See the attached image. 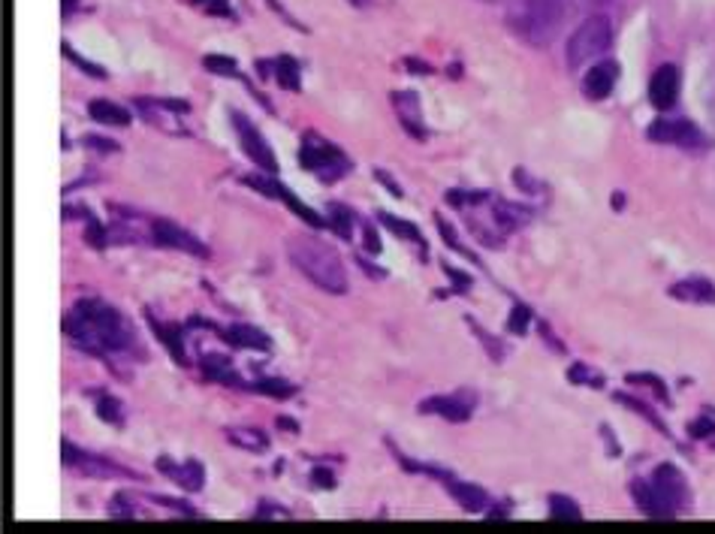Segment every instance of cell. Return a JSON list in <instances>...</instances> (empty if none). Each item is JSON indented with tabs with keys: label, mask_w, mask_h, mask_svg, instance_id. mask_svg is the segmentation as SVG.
Masks as SVG:
<instances>
[{
	"label": "cell",
	"mask_w": 715,
	"mask_h": 534,
	"mask_svg": "<svg viewBox=\"0 0 715 534\" xmlns=\"http://www.w3.org/2000/svg\"><path fill=\"white\" fill-rule=\"evenodd\" d=\"M64 335L73 341V348L94 356L136 351V330L131 320L103 299H79L64 318Z\"/></svg>",
	"instance_id": "obj_1"
},
{
	"label": "cell",
	"mask_w": 715,
	"mask_h": 534,
	"mask_svg": "<svg viewBox=\"0 0 715 534\" xmlns=\"http://www.w3.org/2000/svg\"><path fill=\"white\" fill-rule=\"evenodd\" d=\"M287 257L290 263L300 269L311 284H317L321 290L332 293V296H344L347 293V272L344 263L335 248H330L321 239H311V236H293L287 242Z\"/></svg>",
	"instance_id": "obj_2"
},
{
	"label": "cell",
	"mask_w": 715,
	"mask_h": 534,
	"mask_svg": "<svg viewBox=\"0 0 715 534\" xmlns=\"http://www.w3.org/2000/svg\"><path fill=\"white\" fill-rule=\"evenodd\" d=\"M564 13H568V0H522L516 31L531 46H550L555 34L562 31Z\"/></svg>",
	"instance_id": "obj_3"
},
{
	"label": "cell",
	"mask_w": 715,
	"mask_h": 534,
	"mask_svg": "<svg viewBox=\"0 0 715 534\" xmlns=\"http://www.w3.org/2000/svg\"><path fill=\"white\" fill-rule=\"evenodd\" d=\"M300 163L308 173H314L317 178H321V182H330V184L351 173V161H347V154L342 152V148L321 140L317 133L302 136Z\"/></svg>",
	"instance_id": "obj_4"
},
{
	"label": "cell",
	"mask_w": 715,
	"mask_h": 534,
	"mask_svg": "<svg viewBox=\"0 0 715 534\" xmlns=\"http://www.w3.org/2000/svg\"><path fill=\"white\" fill-rule=\"evenodd\" d=\"M613 46V25L607 16H592L571 34L568 39V67H583L585 61H594Z\"/></svg>",
	"instance_id": "obj_5"
},
{
	"label": "cell",
	"mask_w": 715,
	"mask_h": 534,
	"mask_svg": "<svg viewBox=\"0 0 715 534\" xmlns=\"http://www.w3.org/2000/svg\"><path fill=\"white\" fill-rule=\"evenodd\" d=\"M61 456H64V465L69 471L82 474V477H97V480H109V477H136L133 471L121 468V465H115L112 459L106 456H97V453H85L79 450L76 444L64 441L61 444Z\"/></svg>",
	"instance_id": "obj_6"
},
{
	"label": "cell",
	"mask_w": 715,
	"mask_h": 534,
	"mask_svg": "<svg viewBox=\"0 0 715 534\" xmlns=\"http://www.w3.org/2000/svg\"><path fill=\"white\" fill-rule=\"evenodd\" d=\"M230 118H233V127H236V133H238V142H242L245 154L257 163V170L275 175L278 161H275L269 142H266V136L257 131V124H251V118L242 115V112H230Z\"/></svg>",
	"instance_id": "obj_7"
},
{
	"label": "cell",
	"mask_w": 715,
	"mask_h": 534,
	"mask_svg": "<svg viewBox=\"0 0 715 534\" xmlns=\"http://www.w3.org/2000/svg\"><path fill=\"white\" fill-rule=\"evenodd\" d=\"M242 182H245L247 187H254L257 194L269 196V200H281V203H287V209H293L296 215L302 217V221H308L311 226H317V230H321V226H330V221H323L321 215L311 212V209H308V205H302L300 200H296V196L290 194V187H284L281 182H275V178H269V173H266V175H245Z\"/></svg>",
	"instance_id": "obj_8"
},
{
	"label": "cell",
	"mask_w": 715,
	"mask_h": 534,
	"mask_svg": "<svg viewBox=\"0 0 715 534\" xmlns=\"http://www.w3.org/2000/svg\"><path fill=\"white\" fill-rule=\"evenodd\" d=\"M649 483H652L655 492H658V496L664 498V504H668L673 513H679V510L689 508L691 492H689V483H685V474L677 468V465H658V468L652 471Z\"/></svg>",
	"instance_id": "obj_9"
},
{
	"label": "cell",
	"mask_w": 715,
	"mask_h": 534,
	"mask_svg": "<svg viewBox=\"0 0 715 534\" xmlns=\"http://www.w3.org/2000/svg\"><path fill=\"white\" fill-rule=\"evenodd\" d=\"M474 404H477V395L468 390L453 395H429V399L420 402V414H435V417H441L447 423H465L471 420Z\"/></svg>",
	"instance_id": "obj_10"
},
{
	"label": "cell",
	"mask_w": 715,
	"mask_h": 534,
	"mask_svg": "<svg viewBox=\"0 0 715 534\" xmlns=\"http://www.w3.org/2000/svg\"><path fill=\"white\" fill-rule=\"evenodd\" d=\"M152 239H154V245H161V248L184 251V254H194V257H208V248L196 239L194 233H187L184 226L166 221V217H154L152 221Z\"/></svg>",
	"instance_id": "obj_11"
},
{
	"label": "cell",
	"mask_w": 715,
	"mask_h": 534,
	"mask_svg": "<svg viewBox=\"0 0 715 534\" xmlns=\"http://www.w3.org/2000/svg\"><path fill=\"white\" fill-rule=\"evenodd\" d=\"M649 140L664 142V145H679V148H698L703 145L700 131L685 118H658L649 127Z\"/></svg>",
	"instance_id": "obj_12"
},
{
	"label": "cell",
	"mask_w": 715,
	"mask_h": 534,
	"mask_svg": "<svg viewBox=\"0 0 715 534\" xmlns=\"http://www.w3.org/2000/svg\"><path fill=\"white\" fill-rule=\"evenodd\" d=\"M677 97H679V70L673 64H664L649 79V103L655 109H661V112H668V109L677 106Z\"/></svg>",
	"instance_id": "obj_13"
},
{
	"label": "cell",
	"mask_w": 715,
	"mask_h": 534,
	"mask_svg": "<svg viewBox=\"0 0 715 534\" xmlns=\"http://www.w3.org/2000/svg\"><path fill=\"white\" fill-rule=\"evenodd\" d=\"M615 79H619V64L615 61L594 64L592 70L583 76V94L589 97V100H607L615 88Z\"/></svg>",
	"instance_id": "obj_14"
},
{
	"label": "cell",
	"mask_w": 715,
	"mask_h": 534,
	"mask_svg": "<svg viewBox=\"0 0 715 534\" xmlns=\"http://www.w3.org/2000/svg\"><path fill=\"white\" fill-rule=\"evenodd\" d=\"M393 106H395V112H399L402 127L414 136V140H426V136H429V131H426V124H423L420 97H416L414 91H395Z\"/></svg>",
	"instance_id": "obj_15"
},
{
	"label": "cell",
	"mask_w": 715,
	"mask_h": 534,
	"mask_svg": "<svg viewBox=\"0 0 715 534\" xmlns=\"http://www.w3.org/2000/svg\"><path fill=\"white\" fill-rule=\"evenodd\" d=\"M157 471H163L166 477H173L178 487L187 492H200L205 483V471L196 459H184V465H173L170 459H157Z\"/></svg>",
	"instance_id": "obj_16"
},
{
	"label": "cell",
	"mask_w": 715,
	"mask_h": 534,
	"mask_svg": "<svg viewBox=\"0 0 715 534\" xmlns=\"http://www.w3.org/2000/svg\"><path fill=\"white\" fill-rule=\"evenodd\" d=\"M631 498H634V504H637V510L640 513H647V517H652V519H670V517H677L668 504H664V498L655 492V487L649 480H634L631 483Z\"/></svg>",
	"instance_id": "obj_17"
},
{
	"label": "cell",
	"mask_w": 715,
	"mask_h": 534,
	"mask_svg": "<svg viewBox=\"0 0 715 534\" xmlns=\"http://www.w3.org/2000/svg\"><path fill=\"white\" fill-rule=\"evenodd\" d=\"M215 330L221 332L224 341L233 344V348H247V351H269L272 348L269 335H266L263 330H257V326L233 323V326H226V330H221V326H215Z\"/></svg>",
	"instance_id": "obj_18"
},
{
	"label": "cell",
	"mask_w": 715,
	"mask_h": 534,
	"mask_svg": "<svg viewBox=\"0 0 715 534\" xmlns=\"http://www.w3.org/2000/svg\"><path fill=\"white\" fill-rule=\"evenodd\" d=\"M444 489L450 492L456 501H459V508H462L465 513H483L486 508H489V496H486L480 487H474V483H465V480H456L453 474L444 480Z\"/></svg>",
	"instance_id": "obj_19"
},
{
	"label": "cell",
	"mask_w": 715,
	"mask_h": 534,
	"mask_svg": "<svg viewBox=\"0 0 715 534\" xmlns=\"http://www.w3.org/2000/svg\"><path fill=\"white\" fill-rule=\"evenodd\" d=\"M668 296L679 302H694V305H715V284L707 278H682L668 287Z\"/></svg>",
	"instance_id": "obj_20"
},
{
	"label": "cell",
	"mask_w": 715,
	"mask_h": 534,
	"mask_svg": "<svg viewBox=\"0 0 715 534\" xmlns=\"http://www.w3.org/2000/svg\"><path fill=\"white\" fill-rule=\"evenodd\" d=\"M203 372H205L212 381H221V383H226V387L247 390V383H245V381L236 374L233 362L226 360V356H221V353H205V356H203Z\"/></svg>",
	"instance_id": "obj_21"
},
{
	"label": "cell",
	"mask_w": 715,
	"mask_h": 534,
	"mask_svg": "<svg viewBox=\"0 0 715 534\" xmlns=\"http://www.w3.org/2000/svg\"><path fill=\"white\" fill-rule=\"evenodd\" d=\"M88 115H91L94 121L106 124V127H127L131 124V112H127L124 106L112 103V100H91L88 103Z\"/></svg>",
	"instance_id": "obj_22"
},
{
	"label": "cell",
	"mask_w": 715,
	"mask_h": 534,
	"mask_svg": "<svg viewBox=\"0 0 715 534\" xmlns=\"http://www.w3.org/2000/svg\"><path fill=\"white\" fill-rule=\"evenodd\" d=\"M148 320H152V326H154V332L161 335L163 339V344L170 348V353L175 356V362L178 365H187V351H184V330L182 326H175V323H157L154 320V314H148Z\"/></svg>",
	"instance_id": "obj_23"
},
{
	"label": "cell",
	"mask_w": 715,
	"mask_h": 534,
	"mask_svg": "<svg viewBox=\"0 0 715 534\" xmlns=\"http://www.w3.org/2000/svg\"><path fill=\"white\" fill-rule=\"evenodd\" d=\"M226 441L236 444V447L247 450V453H266V450H269V438H266L260 429H245V426L226 429Z\"/></svg>",
	"instance_id": "obj_24"
},
{
	"label": "cell",
	"mask_w": 715,
	"mask_h": 534,
	"mask_svg": "<svg viewBox=\"0 0 715 534\" xmlns=\"http://www.w3.org/2000/svg\"><path fill=\"white\" fill-rule=\"evenodd\" d=\"M269 67L275 70V82L284 88V91H300L302 82H300V64L293 61L290 55H281L269 61Z\"/></svg>",
	"instance_id": "obj_25"
},
{
	"label": "cell",
	"mask_w": 715,
	"mask_h": 534,
	"mask_svg": "<svg viewBox=\"0 0 715 534\" xmlns=\"http://www.w3.org/2000/svg\"><path fill=\"white\" fill-rule=\"evenodd\" d=\"M613 399H615V402H622V404H628V408H631L634 414H640V417H647V420H649V423H652V426H655V429H658L661 435H670V429H668V423H664V420L658 417V414H655V411L649 408V404H647V402L634 399V395H625V393H615V395H613Z\"/></svg>",
	"instance_id": "obj_26"
},
{
	"label": "cell",
	"mask_w": 715,
	"mask_h": 534,
	"mask_svg": "<svg viewBox=\"0 0 715 534\" xmlns=\"http://www.w3.org/2000/svg\"><path fill=\"white\" fill-rule=\"evenodd\" d=\"M353 224H356V215L347 209V205L332 203L330 205V230H335L342 239H351L353 236Z\"/></svg>",
	"instance_id": "obj_27"
},
{
	"label": "cell",
	"mask_w": 715,
	"mask_h": 534,
	"mask_svg": "<svg viewBox=\"0 0 715 534\" xmlns=\"http://www.w3.org/2000/svg\"><path fill=\"white\" fill-rule=\"evenodd\" d=\"M377 221H381L386 230L390 233H395V236H402V239H408V242H416L420 245L423 242V236H420V230H416L414 224H408V221H399L395 215H390V212H377Z\"/></svg>",
	"instance_id": "obj_28"
},
{
	"label": "cell",
	"mask_w": 715,
	"mask_h": 534,
	"mask_svg": "<svg viewBox=\"0 0 715 534\" xmlns=\"http://www.w3.org/2000/svg\"><path fill=\"white\" fill-rule=\"evenodd\" d=\"M550 517L552 519H573V522H577V519H583V510H580V504L573 498L552 492V496H550Z\"/></svg>",
	"instance_id": "obj_29"
},
{
	"label": "cell",
	"mask_w": 715,
	"mask_h": 534,
	"mask_svg": "<svg viewBox=\"0 0 715 534\" xmlns=\"http://www.w3.org/2000/svg\"><path fill=\"white\" fill-rule=\"evenodd\" d=\"M247 390L263 393V395H272V399H290V395H296V387H293V383L278 381V378H260V381H254Z\"/></svg>",
	"instance_id": "obj_30"
},
{
	"label": "cell",
	"mask_w": 715,
	"mask_h": 534,
	"mask_svg": "<svg viewBox=\"0 0 715 534\" xmlns=\"http://www.w3.org/2000/svg\"><path fill=\"white\" fill-rule=\"evenodd\" d=\"M97 417L112 426H124V411L115 395H97Z\"/></svg>",
	"instance_id": "obj_31"
},
{
	"label": "cell",
	"mask_w": 715,
	"mask_h": 534,
	"mask_svg": "<svg viewBox=\"0 0 715 534\" xmlns=\"http://www.w3.org/2000/svg\"><path fill=\"white\" fill-rule=\"evenodd\" d=\"M203 67H205L208 73L224 76V79L238 76V64L233 61V58H224V55H205V58H203Z\"/></svg>",
	"instance_id": "obj_32"
},
{
	"label": "cell",
	"mask_w": 715,
	"mask_h": 534,
	"mask_svg": "<svg viewBox=\"0 0 715 534\" xmlns=\"http://www.w3.org/2000/svg\"><path fill=\"white\" fill-rule=\"evenodd\" d=\"M568 381L571 383H589V387H604V378L598 372H592L585 362H573L568 369Z\"/></svg>",
	"instance_id": "obj_33"
},
{
	"label": "cell",
	"mask_w": 715,
	"mask_h": 534,
	"mask_svg": "<svg viewBox=\"0 0 715 534\" xmlns=\"http://www.w3.org/2000/svg\"><path fill=\"white\" fill-rule=\"evenodd\" d=\"M61 52H64V58H69V61H73V64L79 67V70H85L88 76H94V79H106V70H103L100 64L88 61V58H82V55H76V48L69 46V43L61 46Z\"/></svg>",
	"instance_id": "obj_34"
},
{
	"label": "cell",
	"mask_w": 715,
	"mask_h": 534,
	"mask_svg": "<svg viewBox=\"0 0 715 534\" xmlns=\"http://www.w3.org/2000/svg\"><path fill=\"white\" fill-rule=\"evenodd\" d=\"M468 326H471V330H474V335H477V339H480V344H483V348H486V351H489V356H492V360H499V362H501V360H504V353H508V348H504V344H501V341H495V339H492V335H489V332H486V330H483V326H480V323H474L471 318H468Z\"/></svg>",
	"instance_id": "obj_35"
},
{
	"label": "cell",
	"mask_w": 715,
	"mask_h": 534,
	"mask_svg": "<svg viewBox=\"0 0 715 534\" xmlns=\"http://www.w3.org/2000/svg\"><path fill=\"white\" fill-rule=\"evenodd\" d=\"M689 435H691V438H698V441L712 438V435H715V414L707 408V414H700L698 420L689 423Z\"/></svg>",
	"instance_id": "obj_36"
},
{
	"label": "cell",
	"mask_w": 715,
	"mask_h": 534,
	"mask_svg": "<svg viewBox=\"0 0 715 534\" xmlns=\"http://www.w3.org/2000/svg\"><path fill=\"white\" fill-rule=\"evenodd\" d=\"M628 383H643V387H649L655 395H658L661 402H668L670 404V393H668V387H664V381L661 378H655V374H628L625 378Z\"/></svg>",
	"instance_id": "obj_37"
},
{
	"label": "cell",
	"mask_w": 715,
	"mask_h": 534,
	"mask_svg": "<svg viewBox=\"0 0 715 534\" xmlns=\"http://www.w3.org/2000/svg\"><path fill=\"white\" fill-rule=\"evenodd\" d=\"M529 323H531V309H529V305H513L510 320H508V332H513V335H525V330H529Z\"/></svg>",
	"instance_id": "obj_38"
},
{
	"label": "cell",
	"mask_w": 715,
	"mask_h": 534,
	"mask_svg": "<svg viewBox=\"0 0 715 534\" xmlns=\"http://www.w3.org/2000/svg\"><path fill=\"white\" fill-rule=\"evenodd\" d=\"M435 224H438V230H441V236H444V242H447V245H450V248H453V251H459L462 257H468V260H474V254H471L468 248H462L459 236H456V233H453V226H450V224H447V221H444V217H441V215H435Z\"/></svg>",
	"instance_id": "obj_39"
},
{
	"label": "cell",
	"mask_w": 715,
	"mask_h": 534,
	"mask_svg": "<svg viewBox=\"0 0 715 534\" xmlns=\"http://www.w3.org/2000/svg\"><path fill=\"white\" fill-rule=\"evenodd\" d=\"M109 517H115V519H133V517H136L133 501L127 498V496H112V501H109Z\"/></svg>",
	"instance_id": "obj_40"
},
{
	"label": "cell",
	"mask_w": 715,
	"mask_h": 534,
	"mask_svg": "<svg viewBox=\"0 0 715 534\" xmlns=\"http://www.w3.org/2000/svg\"><path fill=\"white\" fill-rule=\"evenodd\" d=\"M194 6L205 9L208 16H224V18H233V6L226 0H191Z\"/></svg>",
	"instance_id": "obj_41"
},
{
	"label": "cell",
	"mask_w": 715,
	"mask_h": 534,
	"mask_svg": "<svg viewBox=\"0 0 715 534\" xmlns=\"http://www.w3.org/2000/svg\"><path fill=\"white\" fill-rule=\"evenodd\" d=\"M148 501L163 504V508H170L175 513H184V517H196L194 504H187V501H178V498H170V496H148Z\"/></svg>",
	"instance_id": "obj_42"
},
{
	"label": "cell",
	"mask_w": 715,
	"mask_h": 534,
	"mask_svg": "<svg viewBox=\"0 0 715 534\" xmlns=\"http://www.w3.org/2000/svg\"><path fill=\"white\" fill-rule=\"evenodd\" d=\"M311 483L317 489H335V474L330 468H323V465H314V468H311Z\"/></svg>",
	"instance_id": "obj_43"
},
{
	"label": "cell",
	"mask_w": 715,
	"mask_h": 534,
	"mask_svg": "<svg viewBox=\"0 0 715 534\" xmlns=\"http://www.w3.org/2000/svg\"><path fill=\"white\" fill-rule=\"evenodd\" d=\"M85 145H88V148H94V152H103V154L118 152V142L103 140V136H85Z\"/></svg>",
	"instance_id": "obj_44"
},
{
	"label": "cell",
	"mask_w": 715,
	"mask_h": 534,
	"mask_svg": "<svg viewBox=\"0 0 715 534\" xmlns=\"http://www.w3.org/2000/svg\"><path fill=\"white\" fill-rule=\"evenodd\" d=\"M363 239H365V251L381 254V239H377V233H374L372 224H363Z\"/></svg>",
	"instance_id": "obj_45"
},
{
	"label": "cell",
	"mask_w": 715,
	"mask_h": 534,
	"mask_svg": "<svg viewBox=\"0 0 715 534\" xmlns=\"http://www.w3.org/2000/svg\"><path fill=\"white\" fill-rule=\"evenodd\" d=\"M257 519H266V517H290V510L278 508V504H260V508L254 510Z\"/></svg>",
	"instance_id": "obj_46"
},
{
	"label": "cell",
	"mask_w": 715,
	"mask_h": 534,
	"mask_svg": "<svg viewBox=\"0 0 715 534\" xmlns=\"http://www.w3.org/2000/svg\"><path fill=\"white\" fill-rule=\"evenodd\" d=\"M374 178H377V182H381V184L386 187V191H390V194H393V196H405V191H402V187H399V184H395V182H393V178H390V175H386L384 170H374Z\"/></svg>",
	"instance_id": "obj_47"
},
{
	"label": "cell",
	"mask_w": 715,
	"mask_h": 534,
	"mask_svg": "<svg viewBox=\"0 0 715 534\" xmlns=\"http://www.w3.org/2000/svg\"><path fill=\"white\" fill-rule=\"evenodd\" d=\"M405 64H408L411 70H416V73H429V64H420V61H414V58H408Z\"/></svg>",
	"instance_id": "obj_48"
},
{
	"label": "cell",
	"mask_w": 715,
	"mask_h": 534,
	"mask_svg": "<svg viewBox=\"0 0 715 534\" xmlns=\"http://www.w3.org/2000/svg\"><path fill=\"white\" fill-rule=\"evenodd\" d=\"M278 429H290V432H300V426H296L293 420H287V417H278Z\"/></svg>",
	"instance_id": "obj_49"
},
{
	"label": "cell",
	"mask_w": 715,
	"mask_h": 534,
	"mask_svg": "<svg viewBox=\"0 0 715 534\" xmlns=\"http://www.w3.org/2000/svg\"><path fill=\"white\" fill-rule=\"evenodd\" d=\"M707 109H710V115H712V121H715V91L710 94V103H707Z\"/></svg>",
	"instance_id": "obj_50"
},
{
	"label": "cell",
	"mask_w": 715,
	"mask_h": 534,
	"mask_svg": "<svg viewBox=\"0 0 715 534\" xmlns=\"http://www.w3.org/2000/svg\"><path fill=\"white\" fill-rule=\"evenodd\" d=\"M73 9H76V0H64V13L69 16V13H73Z\"/></svg>",
	"instance_id": "obj_51"
},
{
	"label": "cell",
	"mask_w": 715,
	"mask_h": 534,
	"mask_svg": "<svg viewBox=\"0 0 715 534\" xmlns=\"http://www.w3.org/2000/svg\"><path fill=\"white\" fill-rule=\"evenodd\" d=\"M347 4H353V6H365L369 0H347Z\"/></svg>",
	"instance_id": "obj_52"
},
{
	"label": "cell",
	"mask_w": 715,
	"mask_h": 534,
	"mask_svg": "<svg viewBox=\"0 0 715 534\" xmlns=\"http://www.w3.org/2000/svg\"><path fill=\"white\" fill-rule=\"evenodd\" d=\"M594 4H607V0H594Z\"/></svg>",
	"instance_id": "obj_53"
},
{
	"label": "cell",
	"mask_w": 715,
	"mask_h": 534,
	"mask_svg": "<svg viewBox=\"0 0 715 534\" xmlns=\"http://www.w3.org/2000/svg\"><path fill=\"white\" fill-rule=\"evenodd\" d=\"M486 4H499V0H486Z\"/></svg>",
	"instance_id": "obj_54"
}]
</instances>
